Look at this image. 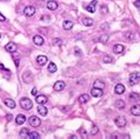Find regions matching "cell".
I'll return each mask as SVG.
<instances>
[{"mask_svg": "<svg viewBox=\"0 0 140 139\" xmlns=\"http://www.w3.org/2000/svg\"><path fill=\"white\" fill-rule=\"evenodd\" d=\"M82 24H84L85 26H88L89 27V26L93 25V20H92L91 18H84L82 19Z\"/></svg>", "mask_w": 140, "mask_h": 139, "instance_id": "484cf974", "label": "cell"}, {"mask_svg": "<svg viewBox=\"0 0 140 139\" xmlns=\"http://www.w3.org/2000/svg\"><path fill=\"white\" fill-rule=\"evenodd\" d=\"M0 70H5L6 72H8V70H6V68H5V66H4L3 64H0Z\"/></svg>", "mask_w": 140, "mask_h": 139, "instance_id": "74e56055", "label": "cell"}, {"mask_svg": "<svg viewBox=\"0 0 140 139\" xmlns=\"http://www.w3.org/2000/svg\"><path fill=\"white\" fill-rule=\"evenodd\" d=\"M61 43H62L61 39H54V40H53V45H58V46H60Z\"/></svg>", "mask_w": 140, "mask_h": 139, "instance_id": "1f68e13d", "label": "cell"}, {"mask_svg": "<svg viewBox=\"0 0 140 139\" xmlns=\"http://www.w3.org/2000/svg\"><path fill=\"white\" fill-rule=\"evenodd\" d=\"M126 118L125 117H117V119H115V125H117L118 127H124L126 125Z\"/></svg>", "mask_w": 140, "mask_h": 139, "instance_id": "5b68a950", "label": "cell"}, {"mask_svg": "<svg viewBox=\"0 0 140 139\" xmlns=\"http://www.w3.org/2000/svg\"><path fill=\"white\" fill-rule=\"evenodd\" d=\"M124 50H125V47L122 46L121 44H117V45H114V46H113V52H114V53L120 54V53H122V52H124Z\"/></svg>", "mask_w": 140, "mask_h": 139, "instance_id": "7c38bea8", "label": "cell"}, {"mask_svg": "<svg viewBox=\"0 0 140 139\" xmlns=\"http://www.w3.org/2000/svg\"><path fill=\"white\" fill-rule=\"evenodd\" d=\"M5 50L7 52H10V53H14V52L18 50V47H17V45H15L14 43H10V44H7L5 46Z\"/></svg>", "mask_w": 140, "mask_h": 139, "instance_id": "52a82bcc", "label": "cell"}, {"mask_svg": "<svg viewBox=\"0 0 140 139\" xmlns=\"http://www.w3.org/2000/svg\"><path fill=\"white\" fill-rule=\"evenodd\" d=\"M41 20H50V17H45V16H44L43 18H41Z\"/></svg>", "mask_w": 140, "mask_h": 139, "instance_id": "ab89813d", "label": "cell"}, {"mask_svg": "<svg viewBox=\"0 0 140 139\" xmlns=\"http://www.w3.org/2000/svg\"><path fill=\"white\" fill-rule=\"evenodd\" d=\"M28 133H30V131H28V129H23L20 131V137L21 138H27V136H28Z\"/></svg>", "mask_w": 140, "mask_h": 139, "instance_id": "f1b7e54d", "label": "cell"}, {"mask_svg": "<svg viewBox=\"0 0 140 139\" xmlns=\"http://www.w3.org/2000/svg\"><path fill=\"white\" fill-rule=\"evenodd\" d=\"M78 100H79L80 104H86L87 101L89 100V95L88 94H81L79 98H78Z\"/></svg>", "mask_w": 140, "mask_h": 139, "instance_id": "ffe728a7", "label": "cell"}, {"mask_svg": "<svg viewBox=\"0 0 140 139\" xmlns=\"http://www.w3.org/2000/svg\"><path fill=\"white\" fill-rule=\"evenodd\" d=\"M139 81H140V73L139 72H134L130 75V85L131 86L138 84Z\"/></svg>", "mask_w": 140, "mask_h": 139, "instance_id": "7a4b0ae2", "label": "cell"}, {"mask_svg": "<svg viewBox=\"0 0 140 139\" xmlns=\"http://www.w3.org/2000/svg\"><path fill=\"white\" fill-rule=\"evenodd\" d=\"M37 110H38V113L43 117H45L46 114H47V108L44 105H38V108H37Z\"/></svg>", "mask_w": 140, "mask_h": 139, "instance_id": "ac0fdd59", "label": "cell"}, {"mask_svg": "<svg viewBox=\"0 0 140 139\" xmlns=\"http://www.w3.org/2000/svg\"><path fill=\"white\" fill-rule=\"evenodd\" d=\"M46 7L48 8V10H51V11H55L57 8H58V4H57L55 1H48L47 5H46Z\"/></svg>", "mask_w": 140, "mask_h": 139, "instance_id": "d6986e66", "label": "cell"}, {"mask_svg": "<svg viewBox=\"0 0 140 139\" xmlns=\"http://www.w3.org/2000/svg\"><path fill=\"white\" fill-rule=\"evenodd\" d=\"M25 121H26V117L24 114H18L17 118H15V123L18 124V125H23Z\"/></svg>", "mask_w": 140, "mask_h": 139, "instance_id": "e0dca14e", "label": "cell"}, {"mask_svg": "<svg viewBox=\"0 0 140 139\" xmlns=\"http://www.w3.org/2000/svg\"><path fill=\"white\" fill-rule=\"evenodd\" d=\"M6 119H7L8 121H11L13 119V116H12V114H7V116H6Z\"/></svg>", "mask_w": 140, "mask_h": 139, "instance_id": "d590c367", "label": "cell"}, {"mask_svg": "<svg viewBox=\"0 0 140 139\" xmlns=\"http://www.w3.org/2000/svg\"><path fill=\"white\" fill-rule=\"evenodd\" d=\"M54 91H62L65 88V82L64 81H57L53 85Z\"/></svg>", "mask_w": 140, "mask_h": 139, "instance_id": "8fae6325", "label": "cell"}, {"mask_svg": "<svg viewBox=\"0 0 140 139\" xmlns=\"http://www.w3.org/2000/svg\"><path fill=\"white\" fill-rule=\"evenodd\" d=\"M47 57H45V55H38V58H37V62H38L39 66H44V65L47 64Z\"/></svg>", "mask_w": 140, "mask_h": 139, "instance_id": "9c48e42d", "label": "cell"}, {"mask_svg": "<svg viewBox=\"0 0 140 139\" xmlns=\"http://www.w3.org/2000/svg\"><path fill=\"white\" fill-rule=\"evenodd\" d=\"M27 138H30V139H38V138H40V134L38 133V132H30L28 133V136H27Z\"/></svg>", "mask_w": 140, "mask_h": 139, "instance_id": "cb8c5ba5", "label": "cell"}, {"mask_svg": "<svg viewBox=\"0 0 140 139\" xmlns=\"http://www.w3.org/2000/svg\"><path fill=\"white\" fill-rule=\"evenodd\" d=\"M5 105L8 106L10 108L15 107V103H14V100H12V99H5Z\"/></svg>", "mask_w": 140, "mask_h": 139, "instance_id": "603a6c76", "label": "cell"}, {"mask_svg": "<svg viewBox=\"0 0 140 139\" xmlns=\"http://www.w3.org/2000/svg\"><path fill=\"white\" fill-rule=\"evenodd\" d=\"M75 51H76V54H78V55H80V50L79 48H75Z\"/></svg>", "mask_w": 140, "mask_h": 139, "instance_id": "b9f144b4", "label": "cell"}, {"mask_svg": "<svg viewBox=\"0 0 140 139\" xmlns=\"http://www.w3.org/2000/svg\"><path fill=\"white\" fill-rule=\"evenodd\" d=\"M28 123H30L31 126H33V127H38V126H40L41 120L38 118V117L32 116V117H30V118H28Z\"/></svg>", "mask_w": 140, "mask_h": 139, "instance_id": "3957f363", "label": "cell"}, {"mask_svg": "<svg viewBox=\"0 0 140 139\" xmlns=\"http://www.w3.org/2000/svg\"><path fill=\"white\" fill-rule=\"evenodd\" d=\"M98 4V1H92L91 4H89L88 6H85V10L86 11H88V12H91V13H94L95 12V5Z\"/></svg>", "mask_w": 140, "mask_h": 139, "instance_id": "30bf717a", "label": "cell"}, {"mask_svg": "<svg viewBox=\"0 0 140 139\" xmlns=\"http://www.w3.org/2000/svg\"><path fill=\"white\" fill-rule=\"evenodd\" d=\"M93 87H97V88H101V90H104V88H105V84L102 81H100V80H95V81L93 82Z\"/></svg>", "mask_w": 140, "mask_h": 139, "instance_id": "7402d4cb", "label": "cell"}, {"mask_svg": "<svg viewBox=\"0 0 140 139\" xmlns=\"http://www.w3.org/2000/svg\"><path fill=\"white\" fill-rule=\"evenodd\" d=\"M100 11H101V13H107L108 12V10H107L106 6H101V8H100Z\"/></svg>", "mask_w": 140, "mask_h": 139, "instance_id": "836d02e7", "label": "cell"}, {"mask_svg": "<svg viewBox=\"0 0 140 139\" xmlns=\"http://www.w3.org/2000/svg\"><path fill=\"white\" fill-rule=\"evenodd\" d=\"M6 20V18L3 16V13H0V21H5Z\"/></svg>", "mask_w": 140, "mask_h": 139, "instance_id": "8d00e7d4", "label": "cell"}, {"mask_svg": "<svg viewBox=\"0 0 140 139\" xmlns=\"http://www.w3.org/2000/svg\"><path fill=\"white\" fill-rule=\"evenodd\" d=\"M104 62H106V64H111V62H113V59L110 57V55H104Z\"/></svg>", "mask_w": 140, "mask_h": 139, "instance_id": "f546056e", "label": "cell"}, {"mask_svg": "<svg viewBox=\"0 0 140 139\" xmlns=\"http://www.w3.org/2000/svg\"><path fill=\"white\" fill-rule=\"evenodd\" d=\"M36 101L38 105H44V104L47 103V97L44 94H40V95H37V98H36Z\"/></svg>", "mask_w": 140, "mask_h": 139, "instance_id": "8992f818", "label": "cell"}, {"mask_svg": "<svg viewBox=\"0 0 140 139\" xmlns=\"http://www.w3.org/2000/svg\"><path fill=\"white\" fill-rule=\"evenodd\" d=\"M4 1H7V0H4Z\"/></svg>", "mask_w": 140, "mask_h": 139, "instance_id": "ee69618b", "label": "cell"}, {"mask_svg": "<svg viewBox=\"0 0 140 139\" xmlns=\"http://www.w3.org/2000/svg\"><path fill=\"white\" fill-rule=\"evenodd\" d=\"M91 94L93 95V97H101V95L104 94V91H102L101 88L93 87V88L91 90Z\"/></svg>", "mask_w": 140, "mask_h": 139, "instance_id": "ba28073f", "label": "cell"}, {"mask_svg": "<svg viewBox=\"0 0 140 139\" xmlns=\"http://www.w3.org/2000/svg\"><path fill=\"white\" fill-rule=\"evenodd\" d=\"M32 94L37 95V88H33V90H32Z\"/></svg>", "mask_w": 140, "mask_h": 139, "instance_id": "60d3db41", "label": "cell"}, {"mask_svg": "<svg viewBox=\"0 0 140 139\" xmlns=\"http://www.w3.org/2000/svg\"><path fill=\"white\" fill-rule=\"evenodd\" d=\"M0 38H1V34H0Z\"/></svg>", "mask_w": 140, "mask_h": 139, "instance_id": "f6af8a7d", "label": "cell"}, {"mask_svg": "<svg viewBox=\"0 0 140 139\" xmlns=\"http://www.w3.org/2000/svg\"><path fill=\"white\" fill-rule=\"evenodd\" d=\"M62 27H64V30L69 31V30L73 29V23H72L71 20H65L64 23H62Z\"/></svg>", "mask_w": 140, "mask_h": 139, "instance_id": "2e32d148", "label": "cell"}, {"mask_svg": "<svg viewBox=\"0 0 140 139\" xmlns=\"http://www.w3.org/2000/svg\"><path fill=\"white\" fill-rule=\"evenodd\" d=\"M34 13H36V8L33 6H26L25 10H24V14L26 17H32L34 16Z\"/></svg>", "mask_w": 140, "mask_h": 139, "instance_id": "277c9868", "label": "cell"}, {"mask_svg": "<svg viewBox=\"0 0 140 139\" xmlns=\"http://www.w3.org/2000/svg\"><path fill=\"white\" fill-rule=\"evenodd\" d=\"M14 62H15V66L19 67V60L18 59H14Z\"/></svg>", "mask_w": 140, "mask_h": 139, "instance_id": "f35d334b", "label": "cell"}, {"mask_svg": "<svg viewBox=\"0 0 140 139\" xmlns=\"http://www.w3.org/2000/svg\"><path fill=\"white\" fill-rule=\"evenodd\" d=\"M125 38L127 39V40H133V39H134V34L131 33V32H126V33H125Z\"/></svg>", "mask_w": 140, "mask_h": 139, "instance_id": "4dcf8cb0", "label": "cell"}, {"mask_svg": "<svg viewBox=\"0 0 140 139\" xmlns=\"http://www.w3.org/2000/svg\"><path fill=\"white\" fill-rule=\"evenodd\" d=\"M33 43L37 45V46H41V45L44 44L43 37H40V36H34V37H33Z\"/></svg>", "mask_w": 140, "mask_h": 139, "instance_id": "4fadbf2b", "label": "cell"}, {"mask_svg": "<svg viewBox=\"0 0 140 139\" xmlns=\"http://www.w3.org/2000/svg\"><path fill=\"white\" fill-rule=\"evenodd\" d=\"M20 106L25 111H30L31 108H32V106H33V103H32V100H31V99H28V98H21Z\"/></svg>", "mask_w": 140, "mask_h": 139, "instance_id": "6da1fadb", "label": "cell"}, {"mask_svg": "<svg viewBox=\"0 0 140 139\" xmlns=\"http://www.w3.org/2000/svg\"><path fill=\"white\" fill-rule=\"evenodd\" d=\"M126 104L124 100H121V99H118L117 101H115V107L119 108V110H122V108H125Z\"/></svg>", "mask_w": 140, "mask_h": 139, "instance_id": "44dd1931", "label": "cell"}, {"mask_svg": "<svg viewBox=\"0 0 140 139\" xmlns=\"http://www.w3.org/2000/svg\"><path fill=\"white\" fill-rule=\"evenodd\" d=\"M98 133V127L97 126H93V129L91 130V134L92 136H94V134H97Z\"/></svg>", "mask_w": 140, "mask_h": 139, "instance_id": "d6a6232c", "label": "cell"}, {"mask_svg": "<svg viewBox=\"0 0 140 139\" xmlns=\"http://www.w3.org/2000/svg\"><path fill=\"white\" fill-rule=\"evenodd\" d=\"M48 72H51V73H54V72H57V65L54 64V62H50L48 64Z\"/></svg>", "mask_w": 140, "mask_h": 139, "instance_id": "d4e9b609", "label": "cell"}, {"mask_svg": "<svg viewBox=\"0 0 140 139\" xmlns=\"http://www.w3.org/2000/svg\"><path fill=\"white\" fill-rule=\"evenodd\" d=\"M80 132H81V134H82V136H86V131H84V130H81V131H80Z\"/></svg>", "mask_w": 140, "mask_h": 139, "instance_id": "7bdbcfd3", "label": "cell"}, {"mask_svg": "<svg viewBox=\"0 0 140 139\" xmlns=\"http://www.w3.org/2000/svg\"><path fill=\"white\" fill-rule=\"evenodd\" d=\"M131 113H132L133 116H135V117L140 116V105L132 106V108H131Z\"/></svg>", "mask_w": 140, "mask_h": 139, "instance_id": "5bb4252c", "label": "cell"}, {"mask_svg": "<svg viewBox=\"0 0 140 139\" xmlns=\"http://www.w3.org/2000/svg\"><path fill=\"white\" fill-rule=\"evenodd\" d=\"M130 99L131 100H133V101H138L140 99V95L138 94V93H135V92H132L130 94Z\"/></svg>", "mask_w": 140, "mask_h": 139, "instance_id": "4316f807", "label": "cell"}, {"mask_svg": "<svg viewBox=\"0 0 140 139\" xmlns=\"http://www.w3.org/2000/svg\"><path fill=\"white\" fill-rule=\"evenodd\" d=\"M134 6L137 8H140V0H135V1H134Z\"/></svg>", "mask_w": 140, "mask_h": 139, "instance_id": "e575fe53", "label": "cell"}, {"mask_svg": "<svg viewBox=\"0 0 140 139\" xmlns=\"http://www.w3.org/2000/svg\"><path fill=\"white\" fill-rule=\"evenodd\" d=\"M108 38H110L108 34H102V36L99 38V41L101 43V44H106L107 41H108Z\"/></svg>", "mask_w": 140, "mask_h": 139, "instance_id": "83f0119b", "label": "cell"}, {"mask_svg": "<svg viewBox=\"0 0 140 139\" xmlns=\"http://www.w3.org/2000/svg\"><path fill=\"white\" fill-rule=\"evenodd\" d=\"M114 92L117 93V94H122V93L125 92V86L122 85V84H118L114 88Z\"/></svg>", "mask_w": 140, "mask_h": 139, "instance_id": "9a60e30c", "label": "cell"}]
</instances>
